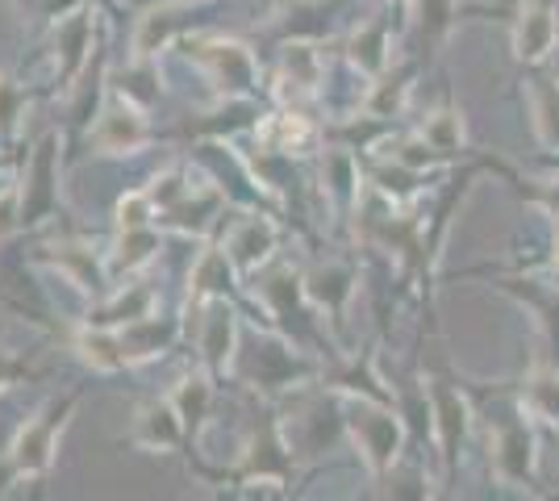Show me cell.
<instances>
[{"instance_id":"6da1fadb","label":"cell","mask_w":559,"mask_h":501,"mask_svg":"<svg viewBox=\"0 0 559 501\" xmlns=\"http://www.w3.org/2000/svg\"><path fill=\"white\" fill-rule=\"evenodd\" d=\"M75 409V397H63V402H47L38 409L13 439L9 448V464L22 473V477H43L50 464H55V452H59V434L68 427V414Z\"/></svg>"},{"instance_id":"7a4b0ae2","label":"cell","mask_w":559,"mask_h":501,"mask_svg":"<svg viewBox=\"0 0 559 501\" xmlns=\"http://www.w3.org/2000/svg\"><path fill=\"white\" fill-rule=\"evenodd\" d=\"M347 427L364 460L372 464V473H389L401 455V439H405L393 409H380L372 402H347Z\"/></svg>"},{"instance_id":"3957f363","label":"cell","mask_w":559,"mask_h":501,"mask_svg":"<svg viewBox=\"0 0 559 501\" xmlns=\"http://www.w3.org/2000/svg\"><path fill=\"white\" fill-rule=\"evenodd\" d=\"M192 59L210 72V80L222 93H230V96L255 93V84H259L255 55L242 47V43H230V38H197V43H192Z\"/></svg>"},{"instance_id":"277c9868","label":"cell","mask_w":559,"mask_h":501,"mask_svg":"<svg viewBox=\"0 0 559 501\" xmlns=\"http://www.w3.org/2000/svg\"><path fill=\"white\" fill-rule=\"evenodd\" d=\"M151 139V130H146V121L134 105H126V100H117L109 105L100 118H96V130H93V143L96 151H105V155H139L142 146Z\"/></svg>"},{"instance_id":"5b68a950","label":"cell","mask_w":559,"mask_h":501,"mask_svg":"<svg viewBox=\"0 0 559 501\" xmlns=\"http://www.w3.org/2000/svg\"><path fill=\"white\" fill-rule=\"evenodd\" d=\"M559 43V22H556V9L547 0L538 4H526L518 13V25H513V55L522 63H543L551 59V50Z\"/></svg>"},{"instance_id":"8992f818","label":"cell","mask_w":559,"mask_h":501,"mask_svg":"<svg viewBox=\"0 0 559 501\" xmlns=\"http://www.w3.org/2000/svg\"><path fill=\"white\" fill-rule=\"evenodd\" d=\"M492 460L497 473L510 485H535V434L526 422H506L492 434Z\"/></svg>"},{"instance_id":"52a82bcc","label":"cell","mask_w":559,"mask_h":501,"mask_svg":"<svg viewBox=\"0 0 559 501\" xmlns=\"http://www.w3.org/2000/svg\"><path fill=\"white\" fill-rule=\"evenodd\" d=\"M180 326L171 318H159V313H146V318H134L126 326H117V343H121V356L126 363H142V359L164 356L167 347L176 343Z\"/></svg>"},{"instance_id":"ba28073f","label":"cell","mask_w":559,"mask_h":501,"mask_svg":"<svg viewBox=\"0 0 559 501\" xmlns=\"http://www.w3.org/2000/svg\"><path fill=\"white\" fill-rule=\"evenodd\" d=\"M185 439V418L171 402H146L134 418V443L142 452H171Z\"/></svg>"},{"instance_id":"9c48e42d","label":"cell","mask_w":559,"mask_h":501,"mask_svg":"<svg viewBox=\"0 0 559 501\" xmlns=\"http://www.w3.org/2000/svg\"><path fill=\"white\" fill-rule=\"evenodd\" d=\"M272 251H276V226H272L267 217H242V222L234 226L230 242H226V255L234 260L238 272L263 267V263L272 260Z\"/></svg>"},{"instance_id":"30bf717a","label":"cell","mask_w":559,"mask_h":501,"mask_svg":"<svg viewBox=\"0 0 559 501\" xmlns=\"http://www.w3.org/2000/svg\"><path fill=\"white\" fill-rule=\"evenodd\" d=\"M430 402H435V427H439L443 455L455 460L467 439V402L455 389H447V384H435V389H430Z\"/></svg>"},{"instance_id":"8fae6325","label":"cell","mask_w":559,"mask_h":501,"mask_svg":"<svg viewBox=\"0 0 559 501\" xmlns=\"http://www.w3.org/2000/svg\"><path fill=\"white\" fill-rule=\"evenodd\" d=\"M201 351L210 359L213 372H226L234 356V313L226 310V301L217 297L205 313V331H201Z\"/></svg>"},{"instance_id":"7c38bea8","label":"cell","mask_w":559,"mask_h":501,"mask_svg":"<svg viewBox=\"0 0 559 501\" xmlns=\"http://www.w3.org/2000/svg\"><path fill=\"white\" fill-rule=\"evenodd\" d=\"M347 55H350V63H355V72H364V75L389 72V34H384V25L380 22L359 25V29L350 34Z\"/></svg>"},{"instance_id":"4fadbf2b","label":"cell","mask_w":559,"mask_h":501,"mask_svg":"<svg viewBox=\"0 0 559 501\" xmlns=\"http://www.w3.org/2000/svg\"><path fill=\"white\" fill-rule=\"evenodd\" d=\"M234 281V260L226 251H205L197 267H192V288H188V297L192 301H217V297H226V285Z\"/></svg>"},{"instance_id":"5bb4252c","label":"cell","mask_w":559,"mask_h":501,"mask_svg":"<svg viewBox=\"0 0 559 501\" xmlns=\"http://www.w3.org/2000/svg\"><path fill=\"white\" fill-rule=\"evenodd\" d=\"M176 29H180V13L176 9H151V13H142L139 25H134V55L151 59V55L167 50L171 38H176Z\"/></svg>"},{"instance_id":"9a60e30c","label":"cell","mask_w":559,"mask_h":501,"mask_svg":"<svg viewBox=\"0 0 559 501\" xmlns=\"http://www.w3.org/2000/svg\"><path fill=\"white\" fill-rule=\"evenodd\" d=\"M50 260H55V267L68 276L71 285L84 288V293H96V288L105 285V281H100V267H96V260H93V251L80 247V242H59Z\"/></svg>"},{"instance_id":"2e32d148","label":"cell","mask_w":559,"mask_h":501,"mask_svg":"<svg viewBox=\"0 0 559 501\" xmlns=\"http://www.w3.org/2000/svg\"><path fill=\"white\" fill-rule=\"evenodd\" d=\"M531 114H535L538 143L559 146V84L556 80H535V84H531Z\"/></svg>"},{"instance_id":"e0dca14e","label":"cell","mask_w":559,"mask_h":501,"mask_svg":"<svg viewBox=\"0 0 559 501\" xmlns=\"http://www.w3.org/2000/svg\"><path fill=\"white\" fill-rule=\"evenodd\" d=\"M259 143L267 151H301L313 143V130L301 114H280V118H267L259 126Z\"/></svg>"},{"instance_id":"ac0fdd59","label":"cell","mask_w":559,"mask_h":501,"mask_svg":"<svg viewBox=\"0 0 559 501\" xmlns=\"http://www.w3.org/2000/svg\"><path fill=\"white\" fill-rule=\"evenodd\" d=\"M75 347H80V356L88 359L93 368H100V372H117V368H126V356H121L117 331H109V326H93V331H84Z\"/></svg>"},{"instance_id":"d6986e66","label":"cell","mask_w":559,"mask_h":501,"mask_svg":"<svg viewBox=\"0 0 559 501\" xmlns=\"http://www.w3.org/2000/svg\"><path fill=\"white\" fill-rule=\"evenodd\" d=\"M59 47H63V80L84 68V59H88V47H93V25L84 13H75L71 22L59 25Z\"/></svg>"},{"instance_id":"ffe728a7","label":"cell","mask_w":559,"mask_h":501,"mask_svg":"<svg viewBox=\"0 0 559 501\" xmlns=\"http://www.w3.org/2000/svg\"><path fill=\"white\" fill-rule=\"evenodd\" d=\"M155 251H159V235H155L151 226H142V230H121L117 251H114V267L117 272H134V267L155 260Z\"/></svg>"},{"instance_id":"44dd1931","label":"cell","mask_w":559,"mask_h":501,"mask_svg":"<svg viewBox=\"0 0 559 501\" xmlns=\"http://www.w3.org/2000/svg\"><path fill=\"white\" fill-rule=\"evenodd\" d=\"M421 139H426V146H430L435 155H455V151L464 146V121H460L455 109H439V114L426 118Z\"/></svg>"},{"instance_id":"7402d4cb","label":"cell","mask_w":559,"mask_h":501,"mask_svg":"<svg viewBox=\"0 0 559 501\" xmlns=\"http://www.w3.org/2000/svg\"><path fill=\"white\" fill-rule=\"evenodd\" d=\"M522 406L531 409L535 418H543V422H556L559 427V372H535L526 381Z\"/></svg>"},{"instance_id":"603a6c76","label":"cell","mask_w":559,"mask_h":501,"mask_svg":"<svg viewBox=\"0 0 559 501\" xmlns=\"http://www.w3.org/2000/svg\"><path fill=\"white\" fill-rule=\"evenodd\" d=\"M151 306H155V297H151V288H130V293H117L114 301L100 310V318H96V326H109V331H117V326H126V322H134V318H146L151 313Z\"/></svg>"},{"instance_id":"cb8c5ba5","label":"cell","mask_w":559,"mask_h":501,"mask_svg":"<svg viewBox=\"0 0 559 501\" xmlns=\"http://www.w3.org/2000/svg\"><path fill=\"white\" fill-rule=\"evenodd\" d=\"M210 402H213V389L205 377H188V381L176 389V397H171V406L180 409V418H185V430H197L205 422Z\"/></svg>"},{"instance_id":"d4e9b609","label":"cell","mask_w":559,"mask_h":501,"mask_svg":"<svg viewBox=\"0 0 559 501\" xmlns=\"http://www.w3.org/2000/svg\"><path fill=\"white\" fill-rule=\"evenodd\" d=\"M284 80H293V88H318L322 80V59L313 47H284Z\"/></svg>"},{"instance_id":"484cf974","label":"cell","mask_w":559,"mask_h":501,"mask_svg":"<svg viewBox=\"0 0 559 501\" xmlns=\"http://www.w3.org/2000/svg\"><path fill=\"white\" fill-rule=\"evenodd\" d=\"M405 93H409V84H405V75H384L380 84H372V96H368V114L372 118H396L401 114V105H405Z\"/></svg>"},{"instance_id":"4316f807","label":"cell","mask_w":559,"mask_h":501,"mask_svg":"<svg viewBox=\"0 0 559 501\" xmlns=\"http://www.w3.org/2000/svg\"><path fill=\"white\" fill-rule=\"evenodd\" d=\"M155 210H159V205H155L151 192H130V196L117 201V226H121V230H142V226H151Z\"/></svg>"},{"instance_id":"83f0119b","label":"cell","mask_w":559,"mask_h":501,"mask_svg":"<svg viewBox=\"0 0 559 501\" xmlns=\"http://www.w3.org/2000/svg\"><path fill=\"white\" fill-rule=\"evenodd\" d=\"M22 189L13 184V189H0V239H13L17 230H22Z\"/></svg>"},{"instance_id":"f1b7e54d","label":"cell","mask_w":559,"mask_h":501,"mask_svg":"<svg viewBox=\"0 0 559 501\" xmlns=\"http://www.w3.org/2000/svg\"><path fill=\"white\" fill-rule=\"evenodd\" d=\"M17 118H22V88L9 75H0V134H13Z\"/></svg>"},{"instance_id":"f546056e","label":"cell","mask_w":559,"mask_h":501,"mask_svg":"<svg viewBox=\"0 0 559 501\" xmlns=\"http://www.w3.org/2000/svg\"><path fill=\"white\" fill-rule=\"evenodd\" d=\"M17 372H22V368H17L13 359L0 356V389H4V384H13V377H17Z\"/></svg>"},{"instance_id":"4dcf8cb0","label":"cell","mask_w":559,"mask_h":501,"mask_svg":"<svg viewBox=\"0 0 559 501\" xmlns=\"http://www.w3.org/2000/svg\"><path fill=\"white\" fill-rule=\"evenodd\" d=\"M393 4H401V9H409V0H393Z\"/></svg>"},{"instance_id":"1f68e13d","label":"cell","mask_w":559,"mask_h":501,"mask_svg":"<svg viewBox=\"0 0 559 501\" xmlns=\"http://www.w3.org/2000/svg\"><path fill=\"white\" fill-rule=\"evenodd\" d=\"M556 260H559V251H556Z\"/></svg>"}]
</instances>
